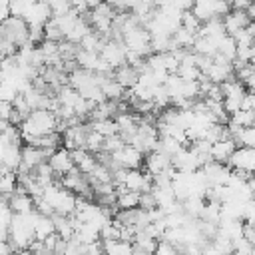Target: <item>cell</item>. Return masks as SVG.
Wrapping results in <instances>:
<instances>
[{"label":"cell","mask_w":255,"mask_h":255,"mask_svg":"<svg viewBox=\"0 0 255 255\" xmlns=\"http://www.w3.org/2000/svg\"><path fill=\"white\" fill-rule=\"evenodd\" d=\"M235 149H237V141L235 139H231V137L221 139V141L211 145V159L215 163H229V159L233 157Z\"/></svg>","instance_id":"obj_11"},{"label":"cell","mask_w":255,"mask_h":255,"mask_svg":"<svg viewBox=\"0 0 255 255\" xmlns=\"http://www.w3.org/2000/svg\"><path fill=\"white\" fill-rule=\"evenodd\" d=\"M100 56H102V60H106L114 70H118V68L126 66L128 48H126V44H124L122 40H114V38H112V40L106 42V46L102 48Z\"/></svg>","instance_id":"obj_5"},{"label":"cell","mask_w":255,"mask_h":255,"mask_svg":"<svg viewBox=\"0 0 255 255\" xmlns=\"http://www.w3.org/2000/svg\"><path fill=\"white\" fill-rule=\"evenodd\" d=\"M118 191V207L128 211V209H139V199H141V193H135V191H128L126 187H116Z\"/></svg>","instance_id":"obj_17"},{"label":"cell","mask_w":255,"mask_h":255,"mask_svg":"<svg viewBox=\"0 0 255 255\" xmlns=\"http://www.w3.org/2000/svg\"><path fill=\"white\" fill-rule=\"evenodd\" d=\"M181 26L187 30V32H191V34H199V30H201V22L195 18V14L191 12V10H187V12H183V18H181Z\"/></svg>","instance_id":"obj_30"},{"label":"cell","mask_w":255,"mask_h":255,"mask_svg":"<svg viewBox=\"0 0 255 255\" xmlns=\"http://www.w3.org/2000/svg\"><path fill=\"white\" fill-rule=\"evenodd\" d=\"M155 207H157V203H155L153 193H151V191H149V193H141L139 209H143V211H151V209H155Z\"/></svg>","instance_id":"obj_37"},{"label":"cell","mask_w":255,"mask_h":255,"mask_svg":"<svg viewBox=\"0 0 255 255\" xmlns=\"http://www.w3.org/2000/svg\"><path fill=\"white\" fill-rule=\"evenodd\" d=\"M44 199L52 205L54 209V215H64V217H70L76 213V203H78V197L68 191L66 187H62L60 181H56L54 185L46 187L44 189Z\"/></svg>","instance_id":"obj_2"},{"label":"cell","mask_w":255,"mask_h":255,"mask_svg":"<svg viewBox=\"0 0 255 255\" xmlns=\"http://www.w3.org/2000/svg\"><path fill=\"white\" fill-rule=\"evenodd\" d=\"M104 243V253L106 255H133V243L128 241H120V239H110V241H102Z\"/></svg>","instance_id":"obj_21"},{"label":"cell","mask_w":255,"mask_h":255,"mask_svg":"<svg viewBox=\"0 0 255 255\" xmlns=\"http://www.w3.org/2000/svg\"><path fill=\"white\" fill-rule=\"evenodd\" d=\"M8 203H10V209L14 213H30L34 211V197H30L28 193H20L16 189L14 195L8 197Z\"/></svg>","instance_id":"obj_15"},{"label":"cell","mask_w":255,"mask_h":255,"mask_svg":"<svg viewBox=\"0 0 255 255\" xmlns=\"http://www.w3.org/2000/svg\"><path fill=\"white\" fill-rule=\"evenodd\" d=\"M223 24H225V32L229 36H235L239 34L241 30L249 28L251 20L247 16V12H237V10H231L227 16H223Z\"/></svg>","instance_id":"obj_12"},{"label":"cell","mask_w":255,"mask_h":255,"mask_svg":"<svg viewBox=\"0 0 255 255\" xmlns=\"http://www.w3.org/2000/svg\"><path fill=\"white\" fill-rule=\"evenodd\" d=\"M245 86L249 88V92H251V94H255V74H253V76H251V78L245 82Z\"/></svg>","instance_id":"obj_39"},{"label":"cell","mask_w":255,"mask_h":255,"mask_svg":"<svg viewBox=\"0 0 255 255\" xmlns=\"http://www.w3.org/2000/svg\"><path fill=\"white\" fill-rule=\"evenodd\" d=\"M251 66H253V70H255V46H253V56H251V62H249Z\"/></svg>","instance_id":"obj_41"},{"label":"cell","mask_w":255,"mask_h":255,"mask_svg":"<svg viewBox=\"0 0 255 255\" xmlns=\"http://www.w3.org/2000/svg\"><path fill=\"white\" fill-rule=\"evenodd\" d=\"M58 124H60V120L56 118L54 112H50V110H34V112L24 120V124L20 126L22 139L28 141V143H32V141L38 139V137L56 133Z\"/></svg>","instance_id":"obj_1"},{"label":"cell","mask_w":255,"mask_h":255,"mask_svg":"<svg viewBox=\"0 0 255 255\" xmlns=\"http://www.w3.org/2000/svg\"><path fill=\"white\" fill-rule=\"evenodd\" d=\"M88 128L100 135H104L106 139L108 137H114V135H120V129H118V124L116 120H102V122H92L88 124Z\"/></svg>","instance_id":"obj_22"},{"label":"cell","mask_w":255,"mask_h":255,"mask_svg":"<svg viewBox=\"0 0 255 255\" xmlns=\"http://www.w3.org/2000/svg\"><path fill=\"white\" fill-rule=\"evenodd\" d=\"M32 2H24V0H16V2H10V8H12V16L16 18H24V14L28 12Z\"/></svg>","instance_id":"obj_35"},{"label":"cell","mask_w":255,"mask_h":255,"mask_svg":"<svg viewBox=\"0 0 255 255\" xmlns=\"http://www.w3.org/2000/svg\"><path fill=\"white\" fill-rule=\"evenodd\" d=\"M104 143H106V137L104 135H100V133H96V131H90V135H88V141H86V149L90 151V153H102L104 151Z\"/></svg>","instance_id":"obj_29"},{"label":"cell","mask_w":255,"mask_h":255,"mask_svg":"<svg viewBox=\"0 0 255 255\" xmlns=\"http://www.w3.org/2000/svg\"><path fill=\"white\" fill-rule=\"evenodd\" d=\"M112 157H114V163L124 169H139V165L145 161L143 153L133 145H124L120 151L112 153Z\"/></svg>","instance_id":"obj_6"},{"label":"cell","mask_w":255,"mask_h":255,"mask_svg":"<svg viewBox=\"0 0 255 255\" xmlns=\"http://www.w3.org/2000/svg\"><path fill=\"white\" fill-rule=\"evenodd\" d=\"M12 112H14V104H10V102H0V118H2V122H8L10 116H12Z\"/></svg>","instance_id":"obj_38"},{"label":"cell","mask_w":255,"mask_h":255,"mask_svg":"<svg viewBox=\"0 0 255 255\" xmlns=\"http://www.w3.org/2000/svg\"><path fill=\"white\" fill-rule=\"evenodd\" d=\"M114 80L120 84V86H124L126 90H131L137 82H139V72L135 70V68H131V66H122V68H118L116 72H114Z\"/></svg>","instance_id":"obj_14"},{"label":"cell","mask_w":255,"mask_h":255,"mask_svg":"<svg viewBox=\"0 0 255 255\" xmlns=\"http://www.w3.org/2000/svg\"><path fill=\"white\" fill-rule=\"evenodd\" d=\"M169 102H171V98H169L165 86L155 88V92H153V104H155V108H165Z\"/></svg>","instance_id":"obj_34"},{"label":"cell","mask_w":255,"mask_h":255,"mask_svg":"<svg viewBox=\"0 0 255 255\" xmlns=\"http://www.w3.org/2000/svg\"><path fill=\"white\" fill-rule=\"evenodd\" d=\"M72 157H74V163H76L78 171L84 173V175L94 173V169L98 167V159H96V155L90 153L88 149H76V151H72Z\"/></svg>","instance_id":"obj_13"},{"label":"cell","mask_w":255,"mask_h":255,"mask_svg":"<svg viewBox=\"0 0 255 255\" xmlns=\"http://www.w3.org/2000/svg\"><path fill=\"white\" fill-rule=\"evenodd\" d=\"M0 34H2V40H10L18 48L30 42V26L26 24L24 18H16V16L8 18L6 22L0 24Z\"/></svg>","instance_id":"obj_3"},{"label":"cell","mask_w":255,"mask_h":255,"mask_svg":"<svg viewBox=\"0 0 255 255\" xmlns=\"http://www.w3.org/2000/svg\"><path fill=\"white\" fill-rule=\"evenodd\" d=\"M74 239L80 241V243H84V245H90V243H98V241L102 239V235H100V229H98L96 225H92V223H82V225L76 229Z\"/></svg>","instance_id":"obj_18"},{"label":"cell","mask_w":255,"mask_h":255,"mask_svg":"<svg viewBox=\"0 0 255 255\" xmlns=\"http://www.w3.org/2000/svg\"><path fill=\"white\" fill-rule=\"evenodd\" d=\"M52 219H54V225H56V233H58L62 239L72 241V239H74V235H76V229H74V225H72L70 217H64V215H54Z\"/></svg>","instance_id":"obj_24"},{"label":"cell","mask_w":255,"mask_h":255,"mask_svg":"<svg viewBox=\"0 0 255 255\" xmlns=\"http://www.w3.org/2000/svg\"><path fill=\"white\" fill-rule=\"evenodd\" d=\"M233 255H255V247L249 239L241 237V239L233 241Z\"/></svg>","instance_id":"obj_31"},{"label":"cell","mask_w":255,"mask_h":255,"mask_svg":"<svg viewBox=\"0 0 255 255\" xmlns=\"http://www.w3.org/2000/svg\"><path fill=\"white\" fill-rule=\"evenodd\" d=\"M217 54L219 56H223L227 62H233V60H237V42H235V38L233 36H223L221 38V42H219V48H217Z\"/></svg>","instance_id":"obj_25"},{"label":"cell","mask_w":255,"mask_h":255,"mask_svg":"<svg viewBox=\"0 0 255 255\" xmlns=\"http://www.w3.org/2000/svg\"><path fill=\"white\" fill-rule=\"evenodd\" d=\"M0 189H2V193H4L6 199L10 195H14L16 189H18V173H14V171L2 173V177H0Z\"/></svg>","instance_id":"obj_26"},{"label":"cell","mask_w":255,"mask_h":255,"mask_svg":"<svg viewBox=\"0 0 255 255\" xmlns=\"http://www.w3.org/2000/svg\"><path fill=\"white\" fill-rule=\"evenodd\" d=\"M231 124H235V126H239V128H251L253 126V122H255V112H249V110H239L237 114H233L231 116V120H229Z\"/></svg>","instance_id":"obj_28"},{"label":"cell","mask_w":255,"mask_h":255,"mask_svg":"<svg viewBox=\"0 0 255 255\" xmlns=\"http://www.w3.org/2000/svg\"><path fill=\"white\" fill-rule=\"evenodd\" d=\"M229 165H231L233 171L255 173V149H251V147H237L233 157L229 159Z\"/></svg>","instance_id":"obj_8"},{"label":"cell","mask_w":255,"mask_h":255,"mask_svg":"<svg viewBox=\"0 0 255 255\" xmlns=\"http://www.w3.org/2000/svg\"><path fill=\"white\" fill-rule=\"evenodd\" d=\"M102 92H104L106 100H110V102L124 100V96H126V88L120 86V84L114 80V76H112V78H106V80L102 82Z\"/></svg>","instance_id":"obj_20"},{"label":"cell","mask_w":255,"mask_h":255,"mask_svg":"<svg viewBox=\"0 0 255 255\" xmlns=\"http://www.w3.org/2000/svg\"><path fill=\"white\" fill-rule=\"evenodd\" d=\"M153 255H183V253L175 245H171L167 241H159V247H157V251Z\"/></svg>","instance_id":"obj_36"},{"label":"cell","mask_w":255,"mask_h":255,"mask_svg":"<svg viewBox=\"0 0 255 255\" xmlns=\"http://www.w3.org/2000/svg\"><path fill=\"white\" fill-rule=\"evenodd\" d=\"M143 163H145V173L155 177V175H159V173H163L165 169L171 167V157L163 151H151V153L145 155Z\"/></svg>","instance_id":"obj_10"},{"label":"cell","mask_w":255,"mask_h":255,"mask_svg":"<svg viewBox=\"0 0 255 255\" xmlns=\"http://www.w3.org/2000/svg\"><path fill=\"white\" fill-rule=\"evenodd\" d=\"M249 187H251V193L255 195V175H253V177L249 179Z\"/></svg>","instance_id":"obj_40"},{"label":"cell","mask_w":255,"mask_h":255,"mask_svg":"<svg viewBox=\"0 0 255 255\" xmlns=\"http://www.w3.org/2000/svg\"><path fill=\"white\" fill-rule=\"evenodd\" d=\"M237 143H239V147H251V149H255V126L245 128V129L239 133Z\"/></svg>","instance_id":"obj_32"},{"label":"cell","mask_w":255,"mask_h":255,"mask_svg":"<svg viewBox=\"0 0 255 255\" xmlns=\"http://www.w3.org/2000/svg\"><path fill=\"white\" fill-rule=\"evenodd\" d=\"M54 233H56L54 219L38 213L36 223H34V237H36V241H46V239H48L50 235H54Z\"/></svg>","instance_id":"obj_16"},{"label":"cell","mask_w":255,"mask_h":255,"mask_svg":"<svg viewBox=\"0 0 255 255\" xmlns=\"http://www.w3.org/2000/svg\"><path fill=\"white\" fill-rule=\"evenodd\" d=\"M24 20L30 28H44L52 20V10L48 2H32L28 12L24 14Z\"/></svg>","instance_id":"obj_7"},{"label":"cell","mask_w":255,"mask_h":255,"mask_svg":"<svg viewBox=\"0 0 255 255\" xmlns=\"http://www.w3.org/2000/svg\"><path fill=\"white\" fill-rule=\"evenodd\" d=\"M231 6L227 4V2H215V0H199V2H195L193 4V8H191V12L195 14V18L201 22V24H205V22H209V20H213V18H221V16H227L231 10H229Z\"/></svg>","instance_id":"obj_4"},{"label":"cell","mask_w":255,"mask_h":255,"mask_svg":"<svg viewBox=\"0 0 255 255\" xmlns=\"http://www.w3.org/2000/svg\"><path fill=\"white\" fill-rule=\"evenodd\" d=\"M201 221L219 225V223H221V203H217V201H207V203H205V209H203V213H201Z\"/></svg>","instance_id":"obj_27"},{"label":"cell","mask_w":255,"mask_h":255,"mask_svg":"<svg viewBox=\"0 0 255 255\" xmlns=\"http://www.w3.org/2000/svg\"><path fill=\"white\" fill-rule=\"evenodd\" d=\"M52 10V18H60L72 12V2H48Z\"/></svg>","instance_id":"obj_33"},{"label":"cell","mask_w":255,"mask_h":255,"mask_svg":"<svg viewBox=\"0 0 255 255\" xmlns=\"http://www.w3.org/2000/svg\"><path fill=\"white\" fill-rule=\"evenodd\" d=\"M253 126H255V122H253Z\"/></svg>","instance_id":"obj_42"},{"label":"cell","mask_w":255,"mask_h":255,"mask_svg":"<svg viewBox=\"0 0 255 255\" xmlns=\"http://www.w3.org/2000/svg\"><path fill=\"white\" fill-rule=\"evenodd\" d=\"M100 60H102L100 54H96V52H86V50H82V48H80V52L76 54L78 66H80L82 70H88V72H96Z\"/></svg>","instance_id":"obj_23"},{"label":"cell","mask_w":255,"mask_h":255,"mask_svg":"<svg viewBox=\"0 0 255 255\" xmlns=\"http://www.w3.org/2000/svg\"><path fill=\"white\" fill-rule=\"evenodd\" d=\"M48 163H50V167L54 169V173H58V175H68L72 169H76V163H74V157H72V151H68L66 147H62V149H56L54 153H52V157L48 159Z\"/></svg>","instance_id":"obj_9"},{"label":"cell","mask_w":255,"mask_h":255,"mask_svg":"<svg viewBox=\"0 0 255 255\" xmlns=\"http://www.w3.org/2000/svg\"><path fill=\"white\" fill-rule=\"evenodd\" d=\"M227 32H225V24H223V18H213L209 22H205L199 30L197 36H203V38H223Z\"/></svg>","instance_id":"obj_19"}]
</instances>
